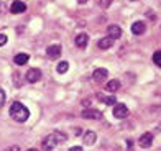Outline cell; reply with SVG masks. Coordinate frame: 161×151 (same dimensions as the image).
Masks as SVG:
<instances>
[{
  "instance_id": "10",
  "label": "cell",
  "mask_w": 161,
  "mask_h": 151,
  "mask_svg": "<svg viewBox=\"0 0 161 151\" xmlns=\"http://www.w3.org/2000/svg\"><path fill=\"white\" fill-rule=\"evenodd\" d=\"M145 31H146L145 21H135V23L131 25V33L133 35H143Z\"/></svg>"
},
{
  "instance_id": "18",
  "label": "cell",
  "mask_w": 161,
  "mask_h": 151,
  "mask_svg": "<svg viewBox=\"0 0 161 151\" xmlns=\"http://www.w3.org/2000/svg\"><path fill=\"white\" fill-rule=\"evenodd\" d=\"M68 69H69V64H68V61H61L59 64H58V67H56V71H58L59 74H64Z\"/></svg>"
},
{
  "instance_id": "14",
  "label": "cell",
  "mask_w": 161,
  "mask_h": 151,
  "mask_svg": "<svg viewBox=\"0 0 161 151\" xmlns=\"http://www.w3.org/2000/svg\"><path fill=\"white\" fill-rule=\"evenodd\" d=\"M96 140H97V135L94 132H86L84 133V143L87 146H92L94 143H96Z\"/></svg>"
},
{
  "instance_id": "20",
  "label": "cell",
  "mask_w": 161,
  "mask_h": 151,
  "mask_svg": "<svg viewBox=\"0 0 161 151\" xmlns=\"http://www.w3.org/2000/svg\"><path fill=\"white\" fill-rule=\"evenodd\" d=\"M153 62L161 67V51H156L155 54H153Z\"/></svg>"
},
{
  "instance_id": "17",
  "label": "cell",
  "mask_w": 161,
  "mask_h": 151,
  "mask_svg": "<svg viewBox=\"0 0 161 151\" xmlns=\"http://www.w3.org/2000/svg\"><path fill=\"white\" fill-rule=\"evenodd\" d=\"M99 99H100V100H102V102H104V104H107V105H115V104H117V99H115V95L105 97V95L99 94Z\"/></svg>"
},
{
  "instance_id": "23",
  "label": "cell",
  "mask_w": 161,
  "mask_h": 151,
  "mask_svg": "<svg viewBox=\"0 0 161 151\" xmlns=\"http://www.w3.org/2000/svg\"><path fill=\"white\" fill-rule=\"evenodd\" d=\"M7 43V35H3V33H0V46H3Z\"/></svg>"
},
{
  "instance_id": "21",
  "label": "cell",
  "mask_w": 161,
  "mask_h": 151,
  "mask_svg": "<svg viewBox=\"0 0 161 151\" xmlns=\"http://www.w3.org/2000/svg\"><path fill=\"white\" fill-rule=\"evenodd\" d=\"M112 3V0H99V5L102 7V8H108Z\"/></svg>"
},
{
  "instance_id": "13",
  "label": "cell",
  "mask_w": 161,
  "mask_h": 151,
  "mask_svg": "<svg viewBox=\"0 0 161 151\" xmlns=\"http://www.w3.org/2000/svg\"><path fill=\"white\" fill-rule=\"evenodd\" d=\"M87 43H89V36L86 33H79L76 36V46L77 48H86Z\"/></svg>"
},
{
  "instance_id": "9",
  "label": "cell",
  "mask_w": 161,
  "mask_h": 151,
  "mask_svg": "<svg viewBox=\"0 0 161 151\" xmlns=\"http://www.w3.org/2000/svg\"><path fill=\"white\" fill-rule=\"evenodd\" d=\"M151 143H153V135L151 133H143L140 136V140H138V145L142 148H150Z\"/></svg>"
},
{
  "instance_id": "8",
  "label": "cell",
  "mask_w": 161,
  "mask_h": 151,
  "mask_svg": "<svg viewBox=\"0 0 161 151\" xmlns=\"http://www.w3.org/2000/svg\"><path fill=\"white\" fill-rule=\"evenodd\" d=\"M26 10V5L21 2V0H15L12 5H10V12L13 13V15H18V13H23Z\"/></svg>"
},
{
  "instance_id": "28",
  "label": "cell",
  "mask_w": 161,
  "mask_h": 151,
  "mask_svg": "<svg viewBox=\"0 0 161 151\" xmlns=\"http://www.w3.org/2000/svg\"><path fill=\"white\" fill-rule=\"evenodd\" d=\"M26 151H38V149H35V148H30V149H26Z\"/></svg>"
},
{
  "instance_id": "16",
  "label": "cell",
  "mask_w": 161,
  "mask_h": 151,
  "mask_svg": "<svg viewBox=\"0 0 161 151\" xmlns=\"http://www.w3.org/2000/svg\"><path fill=\"white\" fill-rule=\"evenodd\" d=\"M105 89H107L108 92H117V90L120 89V81H117V79H114V81H108Z\"/></svg>"
},
{
  "instance_id": "11",
  "label": "cell",
  "mask_w": 161,
  "mask_h": 151,
  "mask_svg": "<svg viewBox=\"0 0 161 151\" xmlns=\"http://www.w3.org/2000/svg\"><path fill=\"white\" fill-rule=\"evenodd\" d=\"M107 33H108V36L114 38V40H119L122 36V30H120V26H117V25H110V26H108Z\"/></svg>"
},
{
  "instance_id": "2",
  "label": "cell",
  "mask_w": 161,
  "mask_h": 151,
  "mask_svg": "<svg viewBox=\"0 0 161 151\" xmlns=\"http://www.w3.org/2000/svg\"><path fill=\"white\" fill-rule=\"evenodd\" d=\"M80 117L86 118V120H100L102 118V113L96 109H84L82 113H80Z\"/></svg>"
},
{
  "instance_id": "4",
  "label": "cell",
  "mask_w": 161,
  "mask_h": 151,
  "mask_svg": "<svg viewBox=\"0 0 161 151\" xmlns=\"http://www.w3.org/2000/svg\"><path fill=\"white\" fill-rule=\"evenodd\" d=\"M56 145H58V141H56V138H54V135L51 133V135H48L45 140H43V149L45 151H53L54 148H56Z\"/></svg>"
},
{
  "instance_id": "25",
  "label": "cell",
  "mask_w": 161,
  "mask_h": 151,
  "mask_svg": "<svg viewBox=\"0 0 161 151\" xmlns=\"http://www.w3.org/2000/svg\"><path fill=\"white\" fill-rule=\"evenodd\" d=\"M69 151H82V148L80 146H72V148H69Z\"/></svg>"
},
{
  "instance_id": "12",
  "label": "cell",
  "mask_w": 161,
  "mask_h": 151,
  "mask_svg": "<svg viewBox=\"0 0 161 151\" xmlns=\"http://www.w3.org/2000/svg\"><path fill=\"white\" fill-rule=\"evenodd\" d=\"M114 38H110V36H105V38H100L99 40V43H97V46L100 48V49H108V48H112L114 46Z\"/></svg>"
},
{
  "instance_id": "3",
  "label": "cell",
  "mask_w": 161,
  "mask_h": 151,
  "mask_svg": "<svg viewBox=\"0 0 161 151\" xmlns=\"http://www.w3.org/2000/svg\"><path fill=\"white\" fill-rule=\"evenodd\" d=\"M114 117H115V118H127V117H128V109H127V105H123V104H115V107H114Z\"/></svg>"
},
{
  "instance_id": "26",
  "label": "cell",
  "mask_w": 161,
  "mask_h": 151,
  "mask_svg": "<svg viewBox=\"0 0 161 151\" xmlns=\"http://www.w3.org/2000/svg\"><path fill=\"white\" fill-rule=\"evenodd\" d=\"M82 105H84V107H87V109H89V105H91V100H82Z\"/></svg>"
},
{
  "instance_id": "15",
  "label": "cell",
  "mask_w": 161,
  "mask_h": 151,
  "mask_svg": "<svg viewBox=\"0 0 161 151\" xmlns=\"http://www.w3.org/2000/svg\"><path fill=\"white\" fill-rule=\"evenodd\" d=\"M28 59H30V56H28L26 53H20V54H17L15 57H13V61H15L17 66H23V64L28 62Z\"/></svg>"
},
{
  "instance_id": "22",
  "label": "cell",
  "mask_w": 161,
  "mask_h": 151,
  "mask_svg": "<svg viewBox=\"0 0 161 151\" xmlns=\"http://www.w3.org/2000/svg\"><path fill=\"white\" fill-rule=\"evenodd\" d=\"M3 104H5V92L0 89V109L3 107Z\"/></svg>"
},
{
  "instance_id": "24",
  "label": "cell",
  "mask_w": 161,
  "mask_h": 151,
  "mask_svg": "<svg viewBox=\"0 0 161 151\" xmlns=\"http://www.w3.org/2000/svg\"><path fill=\"white\" fill-rule=\"evenodd\" d=\"M7 151H20V148H18L17 145H13V146H10V148H7Z\"/></svg>"
},
{
  "instance_id": "6",
  "label": "cell",
  "mask_w": 161,
  "mask_h": 151,
  "mask_svg": "<svg viewBox=\"0 0 161 151\" xmlns=\"http://www.w3.org/2000/svg\"><path fill=\"white\" fill-rule=\"evenodd\" d=\"M107 76H108V71L107 69H104V67H99V69H96L94 71V74H92V77H94V81L96 82H104L105 79H107Z\"/></svg>"
},
{
  "instance_id": "7",
  "label": "cell",
  "mask_w": 161,
  "mask_h": 151,
  "mask_svg": "<svg viewBox=\"0 0 161 151\" xmlns=\"http://www.w3.org/2000/svg\"><path fill=\"white\" fill-rule=\"evenodd\" d=\"M46 54H48L49 59H58V57L61 56V46H59V45H51V46H48Z\"/></svg>"
},
{
  "instance_id": "19",
  "label": "cell",
  "mask_w": 161,
  "mask_h": 151,
  "mask_svg": "<svg viewBox=\"0 0 161 151\" xmlns=\"http://www.w3.org/2000/svg\"><path fill=\"white\" fill-rule=\"evenodd\" d=\"M53 135H54V138H56L58 143H64L66 140H68L66 133H63V132H53Z\"/></svg>"
},
{
  "instance_id": "1",
  "label": "cell",
  "mask_w": 161,
  "mask_h": 151,
  "mask_svg": "<svg viewBox=\"0 0 161 151\" xmlns=\"http://www.w3.org/2000/svg\"><path fill=\"white\" fill-rule=\"evenodd\" d=\"M10 115H12V118L15 120V121H26L28 117H30V110L26 109L25 105H21L20 102H13L12 107H10Z\"/></svg>"
},
{
  "instance_id": "27",
  "label": "cell",
  "mask_w": 161,
  "mask_h": 151,
  "mask_svg": "<svg viewBox=\"0 0 161 151\" xmlns=\"http://www.w3.org/2000/svg\"><path fill=\"white\" fill-rule=\"evenodd\" d=\"M87 2V0H79V3H86Z\"/></svg>"
},
{
  "instance_id": "5",
  "label": "cell",
  "mask_w": 161,
  "mask_h": 151,
  "mask_svg": "<svg viewBox=\"0 0 161 151\" xmlns=\"http://www.w3.org/2000/svg\"><path fill=\"white\" fill-rule=\"evenodd\" d=\"M40 79H41V71L40 69H35V67L28 69V73H26V81L28 82L35 84V82H38Z\"/></svg>"
}]
</instances>
